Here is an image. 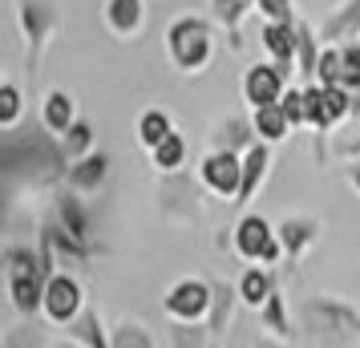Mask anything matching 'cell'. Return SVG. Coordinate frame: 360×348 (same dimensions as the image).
I'll return each instance as SVG.
<instances>
[{
  "label": "cell",
  "instance_id": "cell-1",
  "mask_svg": "<svg viewBox=\"0 0 360 348\" xmlns=\"http://www.w3.org/2000/svg\"><path fill=\"white\" fill-rule=\"evenodd\" d=\"M166 37H170V57H174L182 69L207 65V57H211V29H207V20L179 17L174 25H170Z\"/></svg>",
  "mask_w": 360,
  "mask_h": 348
},
{
  "label": "cell",
  "instance_id": "cell-2",
  "mask_svg": "<svg viewBox=\"0 0 360 348\" xmlns=\"http://www.w3.org/2000/svg\"><path fill=\"white\" fill-rule=\"evenodd\" d=\"M243 94H247V101H251L255 110H263V105H279V98H283V73H279L276 65L247 69Z\"/></svg>",
  "mask_w": 360,
  "mask_h": 348
},
{
  "label": "cell",
  "instance_id": "cell-3",
  "mask_svg": "<svg viewBox=\"0 0 360 348\" xmlns=\"http://www.w3.org/2000/svg\"><path fill=\"white\" fill-rule=\"evenodd\" d=\"M202 179H207V186H214L219 195H235V191L243 186V162H239L231 150H219V154H211V158L202 162Z\"/></svg>",
  "mask_w": 360,
  "mask_h": 348
},
{
  "label": "cell",
  "instance_id": "cell-4",
  "mask_svg": "<svg viewBox=\"0 0 360 348\" xmlns=\"http://www.w3.org/2000/svg\"><path fill=\"white\" fill-rule=\"evenodd\" d=\"M259 37H263V45H267V53L276 57V69L288 77V65L295 61V45H300V29L283 25V20H267Z\"/></svg>",
  "mask_w": 360,
  "mask_h": 348
},
{
  "label": "cell",
  "instance_id": "cell-5",
  "mask_svg": "<svg viewBox=\"0 0 360 348\" xmlns=\"http://www.w3.org/2000/svg\"><path fill=\"white\" fill-rule=\"evenodd\" d=\"M360 33V0H344L340 8L332 13V17L324 20V29H320V45H340V41H348V37Z\"/></svg>",
  "mask_w": 360,
  "mask_h": 348
},
{
  "label": "cell",
  "instance_id": "cell-6",
  "mask_svg": "<svg viewBox=\"0 0 360 348\" xmlns=\"http://www.w3.org/2000/svg\"><path fill=\"white\" fill-rule=\"evenodd\" d=\"M207 304H211V292H207V283H198V280H186L179 283L174 292H170V299H166V308L174 316H198V312H207Z\"/></svg>",
  "mask_w": 360,
  "mask_h": 348
},
{
  "label": "cell",
  "instance_id": "cell-7",
  "mask_svg": "<svg viewBox=\"0 0 360 348\" xmlns=\"http://www.w3.org/2000/svg\"><path fill=\"white\" fill-rule=\"evenodd\" d=\"M239 251H243V255H251V259H255V255H263V259H271V255H276V243H271V227H267V223H263V219H243V223H239Z\"/></svg>",
  "mask_w": 360,
  "mask_h": 348
},
{
  "label": "cell",
  "instance_id": "cell-8",
  "mask_svg": "<svg viewBox=\"0 0 360 348\" xmlns=\"http://www.w3.org/2000/svg\"><path fill=\"white\" fill-rule=\"evenodd\" d=\"M20 25H25V33H29V45L33 53L45 45V33L53 29V13L45 0H20Z\"/></svg>",
  "mask_w": 360,
  "mask_h": 348
},
{
  "label": "cell",
  "instance_id": "cell-9",
  "mask_svg": "<svg viewBox=\"0 0 360 348\" xmlns=\"http://www.w3.org/2000/svg\"><path fill=\"white\" fill-rule=\"evenodd\" d=\"M45 308H49L53 320H69V316L77 312V283L65 280V276L49 280V288H45Z\"/></svg>",
  "mask_w": 360,
  "mask_h": 348
},
{
  "label": "cell",
  "instance_id": "cell-10",
  "mask_svg": "<svg viewBox=\"0 0 360 348\" xmlns=\"http://www.w3.org/2000/svg\"><path fill=\"white\" fill-rule=\"evenodd\" d=\"M105 20H110V29L122 37H130L138 25H142V0H110L105 4Z\"/></svg>",
  "mask_w": 360,
  "mask_h": 348
},
{
  "label": "cell",
  "instance_id": "cell-11",
  "mask_svg": "<svg viewBox=\"0 0 360 348\" xmlns=\"http://www.w3.org/2000/svg\"><path fill=\"white\" fill-rule=\"evenodd\" d=\"M263 170H267V146H251L247 150V162H243V186H239V199L235 202H247L259 186Z\"/></svg>",
  "mask_w": 360,
  "mask_h": 348
},
{
  "label": "cell",
  "instance_id": "cell-12",
  "mask_svg": "<svg viewBox=\"0 0 360 348\" xmlns=\"http://www.w3.org/2000/svg\"><path fill=\"white\" fill-rule=\"evenodd\" d=\"M45 122H49V130L65 134L69 126H73V98L69 94H49V101H45Z\"/></svg>",
  "mask_w": 360,
  "mask_h": 348
},
{
  "label": "cell",
  "instance_id": "cell-13",
  "mask_svg": "<svg viewBox=\"0 0 360 348\" xmlns=\"http://www.w3.org/2000/svg\"><path fill=\"white\" fill-rule=\"evenodd\" d=\"M295 29H300V45H295V61H300V73H316V69H320V53H316V41H320V37L311 33V25H304V20H300Z\"/></svg>",
  "mask_w": 360,
  "mask_h": 348
},
{
  "label": "cell",
  "instance_id": "cell-14",
  "mask_svg": "<svg viewBox=\"0 0 360 348\" xmlns=\"http://www.w3.org/2000/svg\"><path fill=\"white\" fill-rule=\"evenodd\" d=\"M138 134H142L146 146H162L166 138H170V117H166L162 110H150V114H142V122H138Z\"/></svg>",
  "mask_w": 360,
  "mask_h": 348
},
{
  "label": "cell",
  "instance_id": "cell-15",
  "mask_svg": "<svg viewBox=\"0 0 360 348\" xmlns=\"http://www.w3.org/2000/svg\"><path fill=\"white\" fill-rule=\"evenodd\" d=\"M69 179H73V186H82V191H94V186H98L101 179H105V154L77 162L73 170H69Z\"/></svg>",
  "mask_w": 360,
  "mask_h": 348
},
{
  "label": "cell",
  "instance_id": "cell-16",
  "mask_svg": "<svg viewBox=\"0 0 360 348\" xmlns=\"http://www.w3.org/2000/svg\"><path fill=\"white\" fill-rule=\"evenodd\" d=\"M251 4H255V0H211V13H214L219 25H227L231 33H235V29H239V20L251 13Z\"/></svg>",
  "mask_w": 360,
  "mask_h": 348
},
{
  "label": "cell",
  "instance_id": "cell-17",
  "mask_svg": "<svg viewBox=\"0 0 360 348\" xmlns=\"http://www.w3.org/2000/svg\"><path fill=\"white\" fill-rule=\"evenodd\" d=\"M304 105H308V122L311 126H332L336 117H332V110H328V98H324V85H311L308 94H304Z\"/></svg>",
  "mask_w": 360,
  "mask_h": 348
},
{
  "label": "cell",
  "instance_id": "cell-18",
  "mask_svg": "<svg viewBox=\"0 0 360 348\" xmlns=\"http://www.w3.org/2000/svg\"><path fill=\"white\" fill-rule=\"evenodd\" d=\"M340 89H360V45H340Z\"/></svg>",
  "mask_w": 360,
  "mask_h": 348
},
{
  "label": "cell",
  "instance_id": "cell-19",
  "mask_svg": "<svg viewBox=\"0 0 360 348\" xmlns=\"http://www.w3.org/2000/svg\"><path fill=\"white\" fill-rule=\"evenodd\" d=\"M255 130H259L263 138H283V130H288L283 110H279V105H263V110H255Z\"/></svg>",
  "mask_w": 360,
  "mask_h": 348
},
{
  "label": "cell",
  "instance_id": "cell-20",
  "mask_svg": "<svg viewBox=\"0 0 360 348\" xmlns=\"http://www.w3.org/2000/svg\"><path fill=\"white\" fill-rule=\"evenodd\" d=\"M182 154H186V146H182L179 134H170L162 146H154V162L162 166V170H174V166L182 162Z\"/></svg>",
  "mask_w": 360,
  "mask_h": 348
},
{
  "label": "cell",
  "instance_id": "cell-21",
  "mask_svg": "<svg viewBox=\"0 0 360 348\" xmlns=\"http://www.w3.org/2000/svg\"><path fill=\"white\" fill-rule=\"evenodd\" d=\"M13 292H17V308H25V312H33L37 299H41L37 276H13Z\"/></svg>",
  "mask_w": 360,
  "mask_h": 348
},
{
  "label": "cell",
  "instance_id": "cell-22",
  "mask_svg": "<svg viewBox=\"0 0 360 348\" xmlns=\"http://www.w3.org/2000/svg\"><path fill=\"white\" fill-rule=\"evenodd\" d=\"M320 85H340V45H332V49L320 53Z\"/></svg>",
  "mask_w": 360,
  "mask_h": 348
},
{
  "label": "cell",
  "instance_id": "cell-23",
  "mask_svg": "<svg viewBox=\"0 0 360 348\" xmlns=\"http://www.w3.org/2000/svg\"><path fill=\"white\" fill-rule=\"evenodd\" d=\"M267 292H271L267 276H259V271H247V276H243V299H247V304H263Z\"/></svg>",
  "mask_w": 360,
  "mask_h": 348
},
{
  "label": "cell",
  "instance_id": "cell-24",
  "mask_svg": "<svg viewBox=\"0 0 360 348\" xmlns=\"http://www.w3.org/2000/svg\"><path fill=\"white\" fill-rule=\"evenodd\" d=\"M17 114H20L17 85H4V89H0V122H4V126H13V122H17Z\"/></svg>",
  "mask_w": 360,
  "mask_h": 348
},
{
  "label": "cell",
  "instance_id": "cell-25",
  "mask_svg": "<svg viewBox=\"0 0 360 348\" xmlns=\"http://www.w3.org/2000/svg\"><path fill=\"white\" fill-rule=\"evenodd\" d=\"M279 110H283V117H288V122H308V105H304V94H283V98H279Z\"/></svg>",
  "mask_w": 360,
  "mask_h": 348
},
{
  "label": "cell",
  "instance_id": "cell-26",
  "mask_svg": "<svg viewBox=\"0 0 360 348\" xmlns=\"http://www.w3.org/2000/svg\"><path fill=\"white\" fill-rule=\"evenodd\" d=\"M259 4V13L267 20H283V25H292V0H255Z\"/></svg>",
  "mask_w": 360,
  "mask_h": 348
},
{
  "label": "cell",
  "instance_id": "cell-27",
  "mask_svg": "<svg viewBox=\"0 0 360 348\" xmlns=\"http://www.w3.org/2000/svg\"><path fill=\"white\" fill-rule=\"evenodd\" d=\"M85 146H89V126L85 122H73L65 130V154H82Z\"/></svg>",
  "mask_w": 360,
  "mask_h": 348
},
{
  "label": "cell",
  "instance_id": "cell-28",
  "mask_svg": "<svg viewBox=\"0 0 360 348\" xmlns=\"http://www.w3.org/2000/svg\"><path fill=\"white\" fill-rule=\"evenodd\" d=\"M308 235H311V223H292V219L283 223V243H288V247H300Z\"/></svg>",
  "mask_w": 360,
  "mask_h": 348
},
{
  "label": "cell",
  "instance_id": "cell-29",
  "mask_svg": "<svg viewBox=\"0 0 360 348\" xmlns=\"http://www.w3.org/2000/svg\"><path fill=\"white\" fill-rule=\"evenodd\" d=\"M247 138H251V134H247V126H243V122H231L227 130H223V150H231V146H243Z\"/></svg>",
  "mask_w": 360,
  "mask_h": 348
},
{
  "label": "cell",
  "instance_id": "cell-30",
  "mask_svg": "<svg viewBox=\"0 0 360 348\" xmlns=\"http://www.w3.org/2000/svg\"><path fill=\"white\" fill-rule=\"evenodd\" d=\"M356 183H360V170H356Z\"/></svg>",
  "mask_w": 360,
  "mask_h": 348
}]
</instances>
